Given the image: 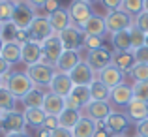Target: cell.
<instances>
[{
	"label": "cell",
	"instance_id": "e0dca14e",
	"mask_svg": "<svg viewBox=\"0 0 148 137\" xmlns=\"http://www.w3.org/2000/svg\"><path fill=\"white\" fill-rule=\"evenodd\" d=\"M111 113H112V109H111V105H109V101H96V100H92L90 103L84 107V115L90 116V118L96 120V122L105 120Z\"/></svg>",
	"mask_w": 148,
	"mask_h": 137
},
{
	"label": "cell",
	"instance_id": "e7e4bbea",
	"mask_svg": "<svg viewBox=\"0 0 148 137\" xmlns=\"http://www.w3.org/2000/svg\"><path fill=\"white\" fill-rule=\"evenodd\" d=\"M135 137H143V135H135Z\"/></svg>",
	"mask_w": 148,
	"mask_h": 137
},
{
	"label": "cell",
	"instance_id": "8d00e7d4",
	"mask_svg": "<svg viewBox=\"0 0 148 137\" xmlns=\"http://www.w3.org/2000/svg\"><path fill=\"white\" fill-rule=\"evenodd\" d=\"M17 26H15L13 25V23H4V25H2V36H0V38H2V40H4V43H8V41H15V40H17Z\"/></svg>",
	"mask_w": 148,
	"mask_h": 137
},
{
	"label": "cell",
	"instance_id": "44dd1931",
	"mask_svg": "<svg viewBox=\"0 0 148 137\" xmlns=\"http://www.w3.org/2000/svg\"><path fill=\"white\" fill-rule=\"evenodd\" d=\"M47 21H49V25H51V28H53L54 34H60L64 28H68V26L71 25L69 13H68V10H64V8H60V10L49 13L47 15Z\"/></svg>",
	"mask_w": 148,
	"mask_h": 137
},
{
	"label": "cell",
	"instance_id": "b9f144b4",
	"mask_svg": "<svg viewBox=\"0 0 148 137\" xmlns=\"http://www.w3.org/2000/svg\"><path fill=\"white\" fill-rule=\"evenodd\" d=\"M103 4V8L107 11H116V10H122V2L124 0H99Z\"/></svg>",
	"mask_w": 148,
	"mask_h": 137
},
{
	"label": "cell",
	"instance_id": "f1b7e54d",
	"mask_svg": "<svg viewBox=\"0 0 148 137\" xmlns=\"http://www.w3.org/2000/svg\"><path fill=\"white\" fill-rule=\"evenodd\" d=\"M2 58L8 60L10 64H17L21 62V43L17 41H8L2 47Z\"/></svg>",
	"mask_w": 148,
	"mask_h": 137
},
{
	"label": "cell",
	"instance_id": "277c9868",
	"mask_svg": "<svg viewBox=\"0 0 148 137\" xmlns=\"http://www.w3.org/2000/svg\"><path fill=\"white\" fill-rule=\"evenodd\" d=\"M64 53V47H62V41L58 38V34H53L51 38L41 43V60L43 64H49V66H54L58 62V58L62 56Z\"/></svg>",
	"mask_w": 148,
	"mask_h": 137
},
{
	"label": "cell",
	"instance_id": "816d5d0a",
	"mask_svg": "<svg viewBox=\"0 0 148 137\" xmlns=\"http://www.w3.org/2000/svg\"><path fill=\"white\" fill-rule=\"evenodd\" d=\"M4 137H28L26 131H17V134H6Z\"/></svg>",
	"mask_w": 148,
	"mask_h": 137
},
{
	"label": "cell",
	"instance_id": "db71d44e",
	"mask_svg": "<svg viewBox=\"0 0 148 137\" xmlns=\"http://www.w3.org/2000/svg\"><path fill=\"white\" fill-rule=\"evenodd\" d=\"M79 2H84V4H90V6H92V4H94L96 0H79Z\"/></svg>",
	"mask_w": 148,
	"mask_h": 137
},
{
	"label": "cell",
	"instance_id": "1f68e13d",
	"mask_svg": "<svg viewBox=\"0 0 148 137\" xmlns=\"http://www.w3.org/2000/svg\"><path fill=\"white\" fill-rule=\"evenodd\" d=\"M15 105H17V98L13 96L6 87H0V109L4 113L6 111H13Z\"/></svg>",
	"mask_w": 148,
	"mask_h": 137
},
{
	"label": "cell",
	"instance_id": "6f0895ef",
	"mask_svg": "<svg viewBox=\"0 0 148 137\" xmlns=\"http://www.w3.org/2000/svg\"><path fill=\"white\" fill-rule=\"evenodd\" d=\"M0 87H4V77H0Z\"/></svg>",
	"mask_w": 148,
	"mask_h": 137
},
{
	"label": "cell",
	"instance_id": "be15d7a7",
	"mask_svg": "<svg viewBox=\"0 0 148 137\" xmlns=\"http://www.w3.org/2000/svg\"><path fill=\"white\" fill-rule=\"evenodd\" d=\"M145 45H148V34H146V43H145Z\"/></svg>",
	"mask_w": 148,
	"mask_h": 137
},
{
	"label": "cell",
	"instance_id": "f5cc1de1",
	"mask_svg": "<svg viewBox=\"0 0 148 137\" xmlns=\"http://www.w3.org/2000/svg\"><path fill=\"white\" fill-rule=\"evenodd\" d=\"M40 137H51V130H47V128H40Z\"/></svg>",
	"mask_w": 148,
	"mask_h": 137
},
{
	"label": "cell",
	"instance_id": "3957f363",
	"mask_svg": "<svg viewBox=\"0 0 148 137\" xmlns=\"http://www.w3.org/2000/svg\"><path fill=\"white\" fill-rule=\"evenodd\" d=\"M133 17L130 13H126L124 10H116V11H107L105 15V26H107V34H114L120 30H127L133 26Z\"/></svg>",
	"mask_w": 148,
	"mask_h": 137
},
{
	"label": "cell",
	"instance_id": "d6a6232c",
	"mask_svg": "<svg viewBox=\"0 0 148 137\" xmlns=\"http://www.w3.org/2000/svg\"><path fill=\"white\" fill-rule=\"evenodd\" d=\"M122 10L126 11V13H130L131 17H137L139 13H143L145 11V0H124L122 2Z\"/></svg>",
	"mask_w": 148,
	"mask_h": 137
},
{
	"label": "cell",
	"instance_id": "680465c9",
	"mask_svg": "<svg viewBox=\"0 0 148 137\" xmlns=\"http://www.w3.org/2000/svg\"><path fill=\"white\" fill-rule=\"evenodd\" d=\"M2 25H4V23H0V36H2Z\"/></svg>",
	"mask_w": 148,
	"mask_h": 137
},
{
	"label": "cell",
	"instance_id": "ba28073f",
	"mask_svg": "<svg viewBox=\"0 0 148 137\" xmlns=\"http://www.w3.org/2000/svg\"><path fill=\"white\" fill-rule=\"evenodd\" d=\"M84 62H86V64L98 73L103 68H107V66L112 64V53L107 51L105 47H99V49L88 51V53H86V60H84Z\"/></svg>",
	"mask_w": 148,
	"mask_h": 137
},
{
	"label": "cell",
	"instance_id": "9a60e30c",
	"mask_svg": "<svg viewBox=\"0 0 148 137\" xmlns=\"http://www.w3.org/2000/svg\"><path fill=\"white\" fill-rule=\"evenodd\" d=\"M96 79L101 81L105 87L114 88V87H118L120 83H124V72H120L116 66L111 64V66H107V68H103L101 72L96 73Z\"/></svg>",
	"mask_w": 148,
	"mask_h": 137
},
{
	"label": "cell",
	"instance_id": "d4e9b609",
	"mask_svg": "<svg viewBox=\"0 0 148 137\" xmlns=\"http://www.w3.org/2000/svg\"><path fill=\"white\" fill-rule=\"evenodd\" d=\"M137 64L133 56V51H122V53H112V66L120 70V72H131L133 66Z\"/></svg>",
	"mask_w": 148,
	"mask_h": 137
},
{
	"label": "cell",
	"instance_id": "ffe728a7",
	"mask_svg": "<svg viewBox=\"0 0 148 137\" xmlns=\"http://www.w3.org/2000/svg\"><path fill=\"white\" fill-rule=\"evenodd\" d=\"M45 115H53V116H58L62 111L66 109V98L62 96H56L53 92H45V100H43V107Z\"/></svg>",
	"mask_w": 148,
	"mask_h": 137
},
{
	"label": "cell",
	"instance_id": "5bb4252c",
	"mask_svg": "<svg viewBox=\"0 0 148 137\" xmlns=\"http://www.w3.org/2000/svg\"><path fill=\"white\" fill-rule=\"evenodd\" d=\"M130 122H131V120L127 118L126 113H116V111H112L111 115L105 118V128H107V131L111 135H120L122 131L127 130Z\"/></svg>",
	"mask_w": 148,
	"mask_h": 137
},
{
	"label": "cell",
	"instance_id": "7bdbcfd3",
	"mask_svg": "<svg viewBox=\"0 0 148 137\" xmlns=\"http://www.w3.org/2000/svg\"><path fill=\"white\" fill-rule=\"evenodd\" d=\"M43 128H47V130H56V128H60V122H58V116H53V115H47V118H45V124Z\"/></svg>",
	"mask_w": 148,
	"mask_h": 137
},
{
	"label": "cell",
	"instance_id": "484cf974",
	"mask_svg": "<svg viewBox=\"0 0 148 137\" xmlns=\"http://www.w3.org/2000/svg\"><path fill=\"white\" fill-rule=\"evenodd\" d=\"M23 115H25L26 126H32V128H43L45 118H47V115L41 107H26L23 111Z\"/></svg>",
	"mask_w": 148,
	"mask_h": 137
},
{
	"label": "cell",
	"instance_id": "f907efd6",
	"mask_svg": "<svg viewBox=\"0 0 148 137\" xmlns=\"http://www.w3.org/2000/svg\"><path fill=\"white\" fill-rule=\"evenodd\" d=\"M94 137H112V135L107 131V128H98V131L94 134Z\"/></svg>",
	"mask_w": 148,
	"mask_h": 137
},
{
	"label": "cell",
	"instance_id": "8fae6325",
	"mask_svg": "<svg viewBox=\"0 0 148 137\" xmlns=\"http://www.w3.org/2000/svg\"><path fill=\"white\" fill-rule=\"evenodd\" d=\"M92 101V94L90 87H73L71 94L66 98V107L69 109H84L88 103Z\"/></svg>",
	"mask_w": 148,
	"mask_h": 137
},
{
	"label": "cell",
	"instance_id": "681fc988",
	"mask_svg": "<svg viewBox=\"0 0 148 137\" xmlns=\"http://www.w3.org/2000/svg\"><path fill=\"white\" fill-rule=\"evenodd\" d=\"M25 2L28 4V6H32L34 10H43L45 4H47L49 0H25Z\"/></svg>",
	"mask_w": 148,
	"mask_h": 137
},
{
	"label": "cell",
	"instance_id": "4316f807",
	"mask_svg": "<svg viewBox=\"0 0 148 137\" xmlns=\"http://www.w3.org/2000/svg\"><path fill=\"white\" fill-rule=\"evenodd\" d=\"M81 116H83V113H81L79 109H69V107H66L64 111L58 115V122H60V128H66V130H73V128L77 126V122L81 120Z\"/></svg>",
	"mask_w": 148,
	"mask_h": 137
},
{
	"label": "cell",
	"instance_id": "ee69618b",
	"mask_svg": "<svg viewBox=\"0 0 148 137\" xmlns=\"http://www.w3.org/2000/svg\"><path fill=\"white\" fill-rule=\"evenodd\" d=\"M10 70H11V64L8 60H4L2 54H0V77H4V79H6V77L10 75Z\"/></svg>",
	"mask_w": 148,
	"mask_h": 137
},
{
	"label": "cell",
	"instance_id": "6125c7cd",
	"mask_svg": "<svg viewBox=\"0 0 148 137\" xmlns=\"http://www.w3.org/2000/svg\"><path fill=\"white\" fill-rule=\"evenodd\" d=\"M11 2H15V4H17V2H21V0H11Z\"/></svg>",
	"mask_w": 148,
	"mask_h": 137
},
{
	"label": "cell",
	"instance_id": "2e32d148",
	"mask_svg": "<svg viewBox=\"0 0 148 137\" xmlns=\"http://www.w3.org/2000/svg\"><path fill=\"white\" fill-rule=\"evenodd\" d=\"M40 60H41V43L30 40L21 45V62H25L26 66H34Z\"/></svg>",
	"mask_w": 148,
	"mask_h": 137
},
{
	"label": "cell",
	"instance_id": "11a10c76",
	"mask_svg": "<svg viewBox=\"0 0 148 137\" xmlns=\"http://www.w3.org/2000/svg\"><path fill=\"white\" fill-rule=\"evenodd\" d=\"M2 47H4V40L0 38V54H2Z\"/></svg>",
	"mask_w": 148,
	"mask_h": 137
},
{
	"label": "cell",
	"instance_id": "e575fe53",
	"mask_svg": "<svg viewBox=\"0 0 148 137\" xmlns=\"http://www.w3.org/2000/svg\"><path fill=\"white\" fill-rule=\"evenodd\" d=\"M130 38H131V51L133 49H139L146 43V34L143 30H139L137 26H131L130 28Z\"/></svg>",
	"mask_w": 148,
	"mask_h": 137
},
{
	"label": "cell",
	"instance_id": "7c38bea8",
	"mask_svg": "<svg viewBox=\"0 0 148 137\" xmlns=\"http://www.w3.org/2000/svg\"><path fill=\"white\" fill-rule=\"evenodd\" d=\"M73 81L69 77V73H62V72H56L49 85V92L56 94V96H62V98H68L73 90Z\"/></svg>",
	"mask_w": 148,
	"mask_h": 137
},
{
	"label": "cell",
	"instance_id": "91938a15",
	"mask_svg": "<svg viewBox=\"0 0 148 137\" xmlns=\"http://www.w3.org/2000/svg\"><path fill=\"white\" fill-rule=\"evenodd\" d=\"M112 137H127V135H122V134H120V135H112Z\"/></svg>",
	"mask_w": 148,
	"mask_h": 137
},
{
	"label": "cell",
	"instance_id": "30bf717a",
	"mask_svg": "<svg viewBox=\"0 0 148 137\" xmlns=\"http://www.w3.org/2000/svg\"><path fill=\"white\" fill-rule=\"evenodd\" d=\"M54 32H53V28H51L47 17H40V15L32 21V25H30V28H28L30 40L38 41V43H43V41L47 40V38H51Z\"/></svg>",
	"mask_w": 148,
	"mask_h": 137
},
{
	"label": "cell",
	"instance_id": "7dc6e473",
	"mask_svg": "<svg viewBox=\"0 0 148 137\" xmlns=\"http://www.w3.org/2000/svg\"><path fill=\"white\" fill-rule=\"evenodd\" d=\"M17 43H26V41H30V36H28V30H17Z\"/></svg>",
	"mask_w": 148,
	"mask_h": 137
},
{
	"label": "cell",
	"instance_id": "9c48e42d",
	"mask_svg": "<svg viewBox=\"0 0 148 137\" xmlns=\"http://www.w3.org/2000/svg\"><path fill=\"white\" fill-rule=\"evenodd\" d=\"M68 13H69V19H71L73 25L81 26L83 28L84 25H86V21L94 15V11H92V6L90 4H84V2H79V0H73L71 6L68 8Z\"/></svg>",
	"mask_w": 148,
	"mask_h": 137
},
{
	"label": "cell",
	"instance_id": "4dcf8cb0",
	"mask_svg": "<svg viewBox=\"0 0 148 137\" xmlns=\"http://www.w3.org/2000/svg\"><path fill=\"white\" fill-rule=\"evenodd\" d=\"M43 100H45V92L34 87L21 101H23V105H25V109H26V107H43Z\"/></svg>",
	"mask_w": 148,
	"mask_h": 137
},
{
	"label": "cell",
	"instance_id": "52a82bcc",
	"mask_svg": "<svg viewBox=\"0 0 148 137\" xmlns=\"http://www.w3.org/2000/svg\"><path fill=\"white\" fill-rule=\"evenodd\" d=\"M36 17H38V15L34 13V8L28 6L25 0H21V2L15 4V13H13L11 23H13L19 30H28L30 25H32V21Z\"/></svg>",
	"mask_w": 148,
	"mask_h": 137
},
{
	"label": "cell",
	"instance_id": "cb8c5ba5",
	"mask_svg": "<svg viewBox=\"0 0 148 137\" xmlns=\"http://www.w3.org/2000/svg\"><path fill=\"white\" fill-rule=\"evenodd\" d=\"M98 131V122L92 120L90 116L83 115L81 120L77 122V126L71 130L73 137H94V134Z\"/></svg>",
	"mask_w": 148,
	"mask_h": 137
},
{
	"label": "cell",
	"instance_id": "c3c4849f",
	"mask_svg": "<svg viewBox=\"0 0 148 137\" xmlns=\"http://www.w3.org/2000/svg\"><path fill=\"white\" fill-rule=\"evenodd\" d=\"M43 10L47 11V15H49V13H53V11L60 10V4H58V0H49V2L45 4V8H43Z\"/></svg>",
	"mask_w": 148,
	"mask_h": 137
},
{
	"label": "cell",
	"instance_id": "bcb514c9",
	"mask_svg": "<svg viewBox=\"0 0 148 137\" xmlns=\"http://www.w3.org/2000/svg\"><path fill=\"white\" fill-rule=\"evenodd\" d=\"M137 126V135H143V137H148V118L146 120H141Z\"/></svg>",
	"mask_w": 148,
	"mask_h": 137
},
{
	"label": "cell",
	"instance_id": "836d02e7",
	"mask_svg": "<svg viewBox=\"0 0 148 137\" xmlns=\"http://www.w3.org/2000/svg\"><path fill=\"white\" fill-rule=\"evenodd\" d=\"M15 13V2L11 0H4L0 2V23H10Z\"/></svg>",
	"mask_w": 148,
	"mask_h": 137
},
{
	"label": "cell",
	"instance_id": "03108f58",
	"mask_svg": "<svg viewBox=\"0 0 148 137\" xmlns=\"http://www.w3.org/2000/svg\"><path fill=\"white\" fill-rule=\"evenodd\" d=\"M0 2H4V0H0Z\"/></svg>",
	"mask_w": 148,
	"mask_h": 137
},
{
	"label": "cell",
	"instance_id": "ab89813d",
	"mask_svg": "<svg viewBox=\"0 0 148 137\" xmlns=\"http://www.w3.org/2000/svg\"><path fill=\"white\" fill-rule=\"evenodd\" d=\"M133 56H135V62H137V64H148V45L133 49Z\"/></svg>",
	"mask_w": 148,
	"mask_h": 137
},
{
	"label": "cell",
	"instance_id": "9f6ffc18",
	"mask_svg": "<svg viewBox=\"0 0 148 137\" xmlns=\"http://www.w3.org/2000/svg\"><path fill=\"white\" fill-rule=\"evenodd\" d=\"M145 11H148V0H145Z\"/></svg>",
	"mask_w": 148,
	"mask_h": 137
},
{
	"label": "cell",
	"instance_id": "f546056e",
	"mask_svg": "<svg viewBox=\"0 0 148 137\" xmlns=\"http://www.w3.org/2000/svg\"><path fill=\"white\" fill-rule=\"evenodd\" d=\"M90 94H92V100L96 101H109L111 100V88L105 87L101 81L94 79L90 85Z\"/></svg>",
	"mask_w": 148,
	"mask_h": 137
},
{
	"label": "cell",
	"instance_id": "8992f818",
	"mask_svg": "<svg viewBox=\"0 0 148 137\" xmlns=\"http://www.w3.org/2000/svg\"><path fill=\"white\" fill-rule=\"evenodd\" d=\"M26 130V120L25 115L19 111H6L0 118V131L4 134H17V131H25Z\"/></svg>",
	"mask_w": 148,
	"mask_h": 137
},
{
	"label": "cell",
	"instance_id": "603a6c76",
	"mask_svg": "<svg viewBox=\"0 0 148 137\" xmlns=\"http://www.w3.org/2000/svg\"><path fill=\"white\" fill-rule=\"evenodd\" d=\"M83 32L86 36H98V38H103L107 34V26H105V17L94 13L90 19L86 21V25L83 26Z\"/></svg>",
	"mask_w": 148,
	"mask_h": 137
},
{
	"label": "cell",
	"instance_id": "6da1fadb",
	"mask_svg": "<svg viewBox=\"0 0 148 137\" xmlns=\"http://www.w3.org/2000/svg\"><path fill=\"white\" fill-rule=\"evenodd\" d=\"M4 87L13 94L17 100H23L34 88V83L26 75V72H10V75L4 79Z\"/></svg>",
	"mask_w": 148,
	"mask_h": 137
},
{
	"label": "cell",
	"instance_id": "5b68a950",
	"mask_svg": "<svg viewBox=\"0 0 148 137\" xmlns=\"http://www.w3.org/2000/svg\"><path fill=\"white\" fill-rule=\"evenodd\" d=\"M58 38H60V41H62L64 51H79L81 47H83V41H84V32H83L81 26H77V25L71 23L68 28H64L58 34Z\"/></svg>",
	"mask_w": 148,
	"mask_h": 137
},
{
	"label": "cell",
	"instance_id": "4fadbf2b",
	"mask_svg": "<svg viewBox=\"0 0 148 137\" xmlns=\"http://www.w3.org/2000/svg\"><path fill=\"white\" fill-rule=\"evenodd\" d=\"M69 77H71L75 87H90L92 81L96 79V72L83 60L77 68H73L71 72H69Z\"/></svg>",
	"mask_w": 148,
	"mask_h": 137
},
{
	"label": "cell",
	"instance_id": "60d3db41",
	"mask_svg": "<svg viewBox=\"0 0 148 137\" xmlns=\"http://www.w3.org/2000/svg\"><path fill=\"white\" fill-rule=\"evenodd\" d=\"M133 26H137L139 30H143L145 34H148V11H143V13H139L137 17H135Z\"/></svg>",
	"mask_w": 148,
	"mask_h": 137
},
{
	"label": "cell",
	"instance_id": "ac0fdd59",
	"mask_svg": "<svg viewBox=\"0 0 148 137\" xmlns=\"http://www.w3.org/2000/svg\"><path fill=\"white\" fill-rule=\"evenodd\" d=\"M126 115H127V118L135 124H139L141 120H146L148 118V103L133 98V100L126 105Z\"/></svg>",
	"mask_w": 148,
	"mask_h": 137
},
{
	"label": "cell",
	"instance_id": "94428289",
	"mask_svg": "<svg viewBox=\"0 0 148 137\" xmlns=\"http://www.w3.org/2000/svg\"><path fill=\"white\" fill-rule=\"evenodd\" d=\"M2 115H4V111H2V109H0V118H2Z\"/></svg>",
	"mask_w": 148,
	"mask_h": 137
},
{
	"label": "cell",
	"instance_id": "d6986e66",
	"mask_svg": "<svg viewBox=\"0 0 148 137\" xmlns=\"http://www.w3.org/2000/svg\"><path fill=\"white\" fill-rule=\"evenodd\" d=\"M81 62L83 60H81L79 51H64L62 56L58 58V62L54 64V70H56V72H62V73H69L73 68H77Z\"/></svg>",
	"mask_w": 148,
	"mask_h": 137
},
{
	"label": "cell",
	"instance_id": "d590c367",
	"mask_svg": "<svg viewBox=\"0 0 148 137\" xmlns=\"http://www.w3.org/2000/svg\"><path fill=\"white\" fill-rule=\"evenodd\" d=\"M133 88V98L141 101H146L148 103V81H139V83H133L131 85Z\"/></svg>",
	"mask_w": 148,
	"mask_h": 137
},
{
	"label": "cell",
	"instance_id": "83f0119b",
	"mask_svg": "<svg viewBox=\"0 0 148 137\" xmlns=\"http://www.w3.org/2000/svg\"><path fill=\"white\" fill-rule=\"evenodd\" d=\"M111 43L114 47V53H122V51H131V38H130V28L120 30V32L111 34Z\"/></svg>",
	"mask_w": 148,
	"mask_h": 137
},
{
	"label": "cell",
	"instance_id": "f35d334b",
	"mask_svg": "<svg viewBox=\"0 0 148 137\" xmlns=\"http://www.w3.org/2000/svg\"><path fill=\"white\" fill-rule=\"evenodd\" d=\"M83 47H86L88 51L99 49V47H103V38H98V36H86V34H84Z\"/></svg>",
	"mask_w": 148,
	"mask_h": 137
},
{
	"label": "cell",
	"instance_id": "7a4b0ae2",
	"mask_svg": "<svg viewBox=\"0 0 148 137\" xmlns=\"http://www.w3.org/2000/svg\"><path fill=\"white\" fill-rule=\"evenodd\" d=\"M54 73H56L54 66L43 64V62H38V64H34V66H26V75L30 77L34 87H47L49 88Z\"/></svg>",
	"mask_w": 148,
	"mask_h": 137
},
{
	"label": "cell",
	"instance_id": "f6af8a7d",
	"mask_svg": "<svg viewBox=\"0 0 148 137\" xmlns=\"http://www.w3.org/2000/svg\"><path fill=\"white\" fill-rule=\"evenodd\" d=\"M51 137H73V134L71 130H66V128H56L51 131Z\"/></svg>",
	"mask_w": 148,
	"mask_h": 137
},
{
	"label": "cell",
	"instance_id": "74e56055",
	"mask_svg": "<svg viewBox=\"0 0 148 137\" xmlns=\"http://www.w3.org/2000/svg\"><path fill=\"white\" fill-rule=\"evenodd\" d=\"M130 75L133 77V83L148 81V64H135L133 70L130 72Z\"/></svg>",
	"mask_w": 148,
	"mask_h": 137
},
{
	"label": "cell",
	"instance_id": "7402d4cb",
	"mask_svg": "<svg viewBox=\"0 0 148 137\" xmlns=\"http://www.w3.org/2000/svg\"><path fill=\"white\" fill-rule=\"evenodd\" d=\"M131 100H133V88H131V85L120 83L118 87L111 88V101H112V103L126 107Z\"/></svg>",
	"mask_w": 148,
	"mask_h": 137
}]
</instances>
